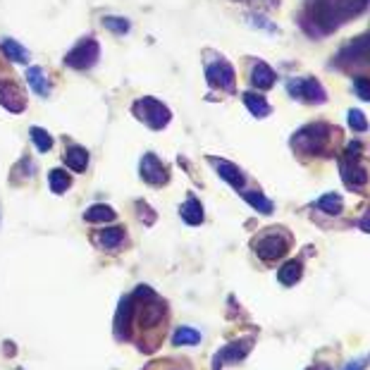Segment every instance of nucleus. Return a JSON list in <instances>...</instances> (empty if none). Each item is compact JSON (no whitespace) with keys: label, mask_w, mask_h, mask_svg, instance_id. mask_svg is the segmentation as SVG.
Listing matches in <instances>:
<instances>
[{"label":"nucleus","mask_w":370,"mask_h":370,"mask_svg":"<svg viewBox=\"0 0 370 370\" xmlns=\"http://www.w3.org/2000/svg\"><path fill=\"white\" fill-rule=\"evenodd\" d=\"M115 217H118V213H115L108 203H94V206H89L84 213L86 222H113Z\"/></svg>","instance_id":"obj_20"},{"label":"nucleus","mask_w":370,"mask_h":370,"mask_svg":"<svg viewBox=\"0 0 370 370\" xmlns=\"http://www.w3.org/2000/svg\"><path fill=\"white\" fill-rule=\"evenodd\" d=\"M29 134H31V144L36 146V150L48 153V150L53 148V136L48 134L46 129H41V127H31V129H29Z\"/></svg>","instance_id":"obj_27"},{"label":"nucleus","mask_w":370,"mask_h":370,"mask_svg":"<svg viewBox=\"0 0 370 370\" xmlns=\"http://www.w3.org/2000/svg\"><path fill=\"white\" fill-rule=\"evenodd\" d=\"M370 361V356H361V358H354V361H349L347 366H344V370H366Z\"/></svg>","instance_id":"obj_31"},{"label":"nucleus","mask_w":370,"mask_h":370,"mask_svg":"<svg viewBox=\"0 0 370 370\" xmlns=\"http://www.w3.org/2000/svg\"><path fill=\"white\" fill-rule=\"evenodd\" d=\"M65 163L72 172H84L89 168V150L84 146H70L65 153Z\"/></svg>","instance_id":"obj_17"},{"label":"nucleus","mask_w":370,"mask_h":370,"mask_svg":"<svg viewBox=\"0 0 370 370\" xmlns=\"http://www.w3.org/2000/svg\"><path fill=\"white\" fill-rule=\"evenodd\" d=\"M244 105L248 108V113L253 115V118L263 120L270 115V105H267V101L263 98L261 94H251V91H246L244 94Z\"/></svg>","instance_id":"obj_21"},{"label":"nucleus","mask_w":370,"mask_h":370,"mask_svg":"<svg viewBox=\"0 0 370 370\" xmlns=\"http://www.w3.org/2000/svg\"><path fill=\"white\" fill-rule=\"evenodd\" d=\"M131 113H134V118L139 122H144L150 129H165L170 124V120H172V113H170L168 105L160 103L153 96H144V98L136 101L131 105Z\"/></svg>","instance_id":"obj_2"},{"label":"nucleus","mask_w":370,"mask_h":370,"mask_svg":"<svg viewBox=\"0 0 370 370\" xmlns=\"http://www.w3.org/2000/svg\"><path fill=\"white\" fill-rule=\"evenodd\" d=\"M211 163L215 165L217 174H220L222 182H227L232 189H244L246 184V174L241 172V168H237L235 163H230V160H220V158H211Z\"/></svg>","instance_id":"obj_13"},{"label":"nucleus","mask_w":370,"mask_h":370,"mask_svg":"<svg viewBox=\"0 0 370 370\" xmlns=\"http://www.w3.org/2000/svg\"><path fill=\"white\" fill-rule=\"evenodd\" d=\"M339 65H370V34L356 36L337 53Z\"/></svg>","instance_id":"obj_5"},{"label":"nucleus","mask_w":370,"mask_h":370,"mask_svg":"<svg viewBox=\"0 0 370 370\" xmlns=\"http://www.w3.org/2000/svg\"><path fill=\"white\" fill-rule=\"evenodd\" d=\"M206 79L211 86H215V89H222L227 91V94H232L237 86L235 81V67L230 65V62L225 60H215L213 65L206 67Z\"/></svg>","instance_id":"obj_9"},{"label":"nucleus","mask_w":370,"mask_h":370,"mask_svg":"<svg viewBox=\"0 0 370 370\" xmlns=\"http://www.w3.org/2000/svg\"><path fill=\"white\" fill-rule=\"evenodd\" d=\"M0 105L8 108L10 113H22L27 108V96L19 89V84H14L12 79H3V77H0Z\"/></svg>","instance_id":"obj_11"},{"label":"nucleus","mask_w":370,"mask_h":370,"mask_svg":"<svg viewBox=\"0 0 370 370\" xmlns=\"http://www.w3.org/2000/svg\"><path fill=\"white\" fill-rule=\"evenodd\" d=\"M354 91H356L358 98L370 103V79L368 77H356V79H354Z\"/></svg>","instance_id":"obj_30"},{"label":"nucleus","mask_w":370,"mask_h":370,"mask_svg":"<svg viewBox=\"0 0 370 370\" xmlns=\"http://www.w3.org/2000/svg\"><path fill=\"white\" fill-rule=\"evenodd\" d=\"M315 206H318V211H323L325 215L337 217V215H342L344 201H342V196H339V194L330 191V194H323V196L315 201Z\"/></svg>","instance_id":"obj_19"},{"label":"nucleus","mask_w":370,"mask_h":370,"mask_svg":"<svg viewBox=\"0 0 370 370\" xmlns=\"http://www.w3.org/2000/svg\"><path fill=\"white\" fill-rule=\"evenodd\" d=\"M241 196H244V201H246L251 208H256V211L261 213V215H270V213L275 211L272 201H270V198L263 196L261 191H244V194H241Z\"/></svg>","instance_id":"obj_24"},{"label":"nucleus","mask_w":370,"mask_h":370,"mask_svg":"<svg viewBox=\"0 0 370 370\" xmlns=\"http://www.w3.org/2000/svg\"><path fill=\"white\" fill-rule=\"evenodd\" d=\"M328 141H330V127L323 122H313L291 136V148L299 155H323Z\"/></svg>","instance_id":"obj_1"},{"label":"nucleus","mask_w":370,"mask_h":370,"mask_svg":"<svg viewBox=\"0 0 370 370\" xmlns=\"http://www.w3.org/2000/svg\"><path fill=\"white\" fill-rule=\"evenodd\" d=\"M251 349H253V339H251V337L235 339V342H230L227 347H222L220 352H217V356L213 358V368L220 370L222 366H225V363H239V361H244Z\"/></svg>","instance_id":"obj_8"},{"label":"nucleus","mask_w":370,"mask_h":370,"mask_svg":"<svg viewBox=\"0 0 370 370\" xmlns=\"http://www.w3.org/2000/svg\"><path fill=\"white\" fill-rule=\"evenodd\" d=\"M201 342V332L198 330H194V328H187V325H182V328H177L174 330V334H172V344L174 347H194V344H198Z\"/></svg>","instance_id":"obj_23"},{"label":"nucleus","mask_w":370,"mask_h":370,"mask_svg":"<svg viewBox=\"0 0 370 370\" xmlns=\"http://www.w3.org/2000/svg\"><path fill=\"white\" fill-rule=\"evenodd\" d=\"M253 251H256V256L261 258L263 263H272L289 251V239L282 235H265L256 241Z\"/></svg>","instance_id":"obj_7"},{"label":"nucleus","mask_w":370,"mask_h":370,"mask_svg":"<svg viewBox=\"0 0 370 370\" xmlns=\"http://www.w3.org/2000/svg\"><path fill=\"white\" fill-rule=\"evenodd\" d=\"M134 315H136V308H134V296H122L118 304V310H115V337L127 342L131 334V323H134Z\"/></svg>","instance_id":"obj_10"},{"label":"nucleus","mask_w":370,"mask_h":370,"mask_svg":"<svg viewBox=\"0 0 370 370\" xmlns=\"http://www.w3.org/2000/svg\"><path fill=\"white\" fill-rule=\"evenodd\" d=\"M179 215H182V220L187 222V225H191V227H196V225H201L203 222V206H201V201H198L196 196H189L187 201L179 206Z\"/></svg>","instance_id":"obj_15"},{"label":"nucleus","mask_w":370,"mask_h":370,"mask_svg":"<svg viewBox=\"0 0 370 370\" xmlns=\"http://www.w3.org/2000/svg\"><path fill=\"white\" fill-rule=\"evenodd\" d=\"M301 275H304V265H301V261H296V258L282 263V267L277 270V280L285 287H294L296 282L301 280Z\"/></svg>","instance_id":"obj_16"},{"label":"nucleus","mask_w":370,"mask_h":370,"mask_svg":"<svg viewBox=\"0 0 370 370\" xmlns=\"http://www.w3.org/2000/svg\"><path fill=\"white\" fill-rule=\"evenodd\" d=\"M0 48H3V53L8 55V60L12 62H29V51L22 46V43H17L14 38H3L0 41Z\"/></svg>","instance_id":"obj_22"},{"label":"nucleus","mask_w":370,"mask_h":370,"mask_svg":"<svg viewBox=\"0 0 370 370\" xmlns=\"http://www.w3.org/2000/svg\"><path fill=\"white\" fill-rule=\"evenodd\" d=\"M139 174L141 179H144L146 184H150V187H165L170 179V170L163 165V160L158 158V155L153 153H146L144 158H141L139 163Z\"/></svg>","instance_id":"obj_6"},{"label":"nucleus","mask_w":370,"mask_h":370,"mask_svg":"<svg viewBox=\"0 0 370 370\" xmlns=\"http://www.w3.org/2000/svg\"><path fill=\"white\" fill-rule=\"evenodd\" d=\"M358 230L366 232V235H370V208H368L366 213H363L361 220H358Z\"/></svg>","instance_id":"obj_32"},{"label":"nucleus","mask_w":370,"mask_h":370,"mask_svg":"<svg viewBox=\"0 0 370 370\" xmlns=\"http://www.w3.org/2000/svg\"><path fill=\"white\" fill-rule=\"evenodd\" d=\"M287 91H289L296 101H304V103H310V105H323L325 101H328V94H325V89L320 86V81L315 79V77L289 79Z\"/></svg>","instance_id":"obj_4"},{"label":"nucleus","mask_w":370,"mask_h":370,"mask_svg":"<svg viewBox=\"0 0 370 370\" xmlns=\"http://www.w3.org/2000/svg\"><path fill=\"white\" fill-rule=\"evenodd\" d=\"M27 81L31 86V91L41 98H46L51 94V86H48V79H46V72L41 67H29L27 70Z\"/></svg>","instance_id":"obj_18"},{"label":"nucleus","mask_w":370,"mask_h":370,"mask_svg":"<svg viewBox=\"0 0 370 370\" xmlns=\"http://www.w3.org/2000/svg\"><path fill=\"white\" fill-rule=\"evenodd\" d=\"M339 172H342V182L347 184L349 189H361L368 184V172L358 160L344 158L342 165H339Z\"/></svg>","instance_id":"obj_12"},{"label":"nucleus","mask_w":370,"mask_h":370,"mask_svg":"<svg viewBox=\"0 0 370 370\" xmlns=\"http://www.w3.org/2000/svg\"><path fill=\"white\" fill-rule=\"evenodd\" d=\"M48 187H51L53 194H65L72 187V177L65 170H51L48 172Z\"/></svg>","instance_id":"obj_25"},{"label":"nucleus","mask_w":370,"mask_h":370,"mask_svg":"<svg viewBox=\"0 0 370 370\" xmlns=\"http://www.w3.org/2000/svg\"><path fill=\"white\" fill-rule=\"evenodd\" d=\"M124 239V227H108L98 235V241L103 248H118Z\"/></svg>","instance_id":"obj_26"},{"label":"nucleus","mask_w":370,"mask_h":370,"mask_svg":"<svg viewBox=\"0 0 370 370\" xmlns=\"http://www.w3.org/2000/svg\"><path fill=\"white\" fill-rule=\"evenodd\" d=\"M101 57V46L96 38H81L65 55V65L72 70H91Z\"/></svg>","instance_id":"obj_3"},{"label":"nucleus","mask_w":370,"mask_h":370,"mask_svg":"<svg viewBox=\"0 0 370 370\" xmlns=\"http://www.w3.org/2000/svg\"><path fill=\"white\" fill-rule=\"evenodd\" d=\"M103 27L113 34H127L131 29V24L127 17H113V14H110V17H103Z\"/></svg>","instance_id":"obj_28"},{"label":"nucleus","mask_w":370,"mask_h":370,"mask_svg":"<svg viewBox=\"0 0 370 370\" xmlns=\"http://www.w3.org/2000/svg\"><path fill=\"white\" fill-rule=\"evenodd\" d=\"M275 81H277V75H275V70H272L270 65H265V62H258V65L253 67L251 84L256 86V89L267 91V89H272V86H275Z\"/></svg>","instance_id":"obj_14"},{"label":"nucleus","mask_w":370,"mask_h":370,"mask_svg":"<svg viewBox=\"0 0 370 370\" xmlns=\"http://www.w3.org/2000/svg\"><path fill=\"white\" fill-rule=\"evenodd\" d=\"M347 122H349V127H352L354 131H358V134H361V131H368V127H370V124H368V120H366V115H363L358 108H352V110H349Z\"/></svg>","instance_id":"obj_29"}]
</instances>
